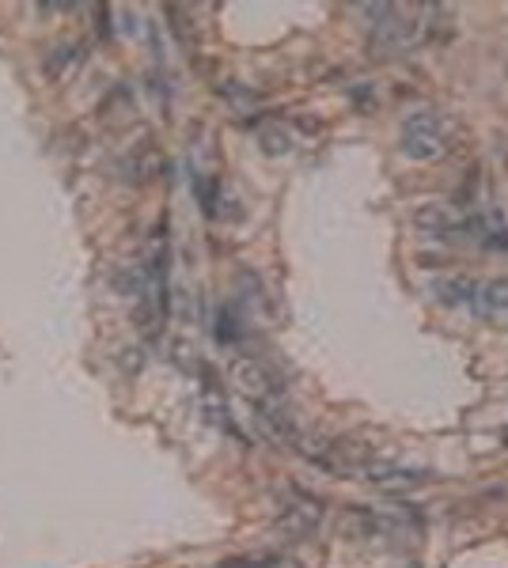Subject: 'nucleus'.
<instances>
[{"mask_svg": "<svg viewBox=\"0 0 508 568\" xmlns=\"http://www.w3.org/2000/svg\"><path fill=\"white\" fill-rule=\"evenodd\" d=\"M216 334H221V341H235L240 338V322H235V311L231 307H221V315H216Z\"/></svg>", "mask_w": 508, "mask_h": 568, "instance_id": "9d476101", "label": "nucleus"}, {"mask_svg": "<svg viewBox=\"0 0 508 568\" xmlns=\"http://www.w3.org/2000/svg\"><path fill=\"white\" fill-rule=\"evenodd\" d=\"M315 523H319V504L307 497H300L296 504H285V511H281V527H288V530H307Z\"/></svg>", "mask_w": 508, "mask_h": 568, "instance_id": "6e6552de", "label": "nucleus"}, {"mask_svg": "<svg viewBox=\"0 0 508 568\" xmlns=\"http://www.w3.org/2000/svg\"><path fill=\"white\" fill-rule=\"evenodd\" d=\"M365 482H372L376 489H387V492H406V489H417L429 482L425 470H413V466H398V463H387V459H376L368 455L365 466L357 470Z\"/></svg>", "mask_w": 508, "mask_h": 568, "instance_id": "7ed1b4c3", "label": "nucleus"}, {"mask_svg": "<svg viewBox=\"0 0 508 568\" xmlns=\"http://www.w3.org/2000/svg\"><path fill=\"white\" fill-rule=\"evenodd\" d=\"M262 149L269 156H285V152H293V137H288L281 125H266V130H262Z\"/></svg>", "mask_w": 508, "mask_h": 568, "instance_id": "1a4fd4ad", "label": "nucleus"}, {"mask_svg": "<svg viewBox=\"0 0 508 568\" xmlns=\"http://www.w3.org/2000/svg\"><path fill=\"white\" fill-rule=\"evenodd\" d=\"M247 568H296V561L293 557H281V554H262V557L247 561Z\"/></svg>", "mask_w": 508, "mask_h": 568, "instance_id": "9b49d317", "label": "nucleus"}, {"mask_svg": "<svg viewBox=\"0 0 508 568\" xmlns=\"http://www.w3.org/2000/svg\"><path fill=\"white\" fill-rule=\"evenodd\" d=\"M475 284L470 277H440L437 284H432V296H437L440 303L448 307H470V300H475Z\"/></svg>", "mask_w": 508, "mask_h": 568, "instance_id": "0eeeda50", "label": "nucleus"}, {"mask_svg": "<svg viewBox=\"0 0 508 568\" xmlns=\"http://www.w3.org/2000/svg\"><path fill=\"white\" fill-rule=\"evenodd\" d=\"M470 311L475 315H501V311H508V281H478Z\"/></svg>", "mask_w": 508, "mask_h": 568, "instance_id": "423d86ee", "label": "nucleus"}, {"mask_svg": "<svg viewBox=\"0 0 508 568\" xmlns=\"http://www.w3.org/2000/svg\"><path fill=\"white\" fill-rule=\"evenodd\" d=\"M403 152L410 159H437L444 152V122L432 110H417L403 125Z\"/></svg>", "mask_w": 508, "mask_h": 568, "instance_id": "f03ea898", "label": "nucleus"}, {"mask_svg": "<svg viewBox=\"0 0 508 568\" xmlns=\"http://www.w3.org/2000/svg\"><path fill=\"white\" fill-rule=\"evenodd\" d=\"M413 220L432 239H456V235H463V216L451 212L448 205H422Z\"/></svg>", "mask_w": 508, "mask_h": 568, "instance_id": "20e7f679", "label": "nucleus"}, {"mask_svg": "<svg viewBox=\"0 0 508 568\" xmlns=\"http://www.w3.org/2000/svg\"><path fill=\"white\" fill-rule=\"evenodd\" d=\"M231 383L247 394L250 406H254V401H277V398H285L281 375L269 368V364H262L259 356H235L231 360Z\"/></svg>", "mask_w": 508, "mask_h": 568, "instance_id": "f257e3e1", "label": "nucleus"}, {"mask_svg": "<svg viewBox=\"0 0 508 568\" xmlns=\"http://www.w3.org/2000/svg\"><path fill=\"white\" fill-rule=\"evenodd\" d=\"M202 410H205V417L213 420L216 428H224L228 436H235V439H240V432H235V425H231L228 398H224L221 383H216V375H213V372H205V375H202Z\"/></svg>", "mask_w": 508, "mask_h": 568, "instance_id": "39448f33", "label": "nucleus"}]
</instances>
